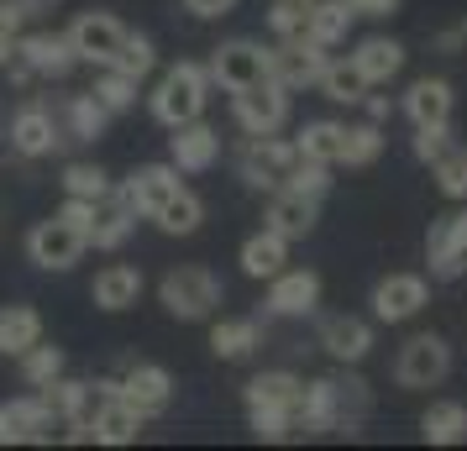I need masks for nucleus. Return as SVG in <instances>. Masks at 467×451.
Segmentation results:
<instances>
[{
	"mask_svg": "<svg viewBox=\"0 0 467 451\" xmlns=\"http://www.w3.org/2000/svg\"><path fill=\"white\" fill-rule=\"evenodd\" d=\"M320 89H326V100H337V106H362V95H368V79L358 74V64L352 58H326V68H320Z\"/></svg>",
	"mask_w": 467,
	"mask_h": 451,
	"instance_id": "c9c22d12",
	"label": "nucleus"
},
{
	"mask_svg": "<svg viewBox=\"0 0 467 451\" xmlns=\"http://www.w3.org/2000/svg\"><path fill=\"white\" fill-rule=\"evenodd\" d=\"M295 137H278V131H268V137H247L242 142V152H236V169H242V179L253 184V190H284V173L295 169Z\"/></svg>",
	"mask_w": 467,
	"mask_h": 451,
	"instance_id": "39448f33",
	"label": "nucleus"
},
{
	"mask_svg": "<svg viewBox=\"0 0 467 451\" xmlns=\"http://www.w3.org/2000/svg\"><path fill=\"white\" fill-rule=\"evenodd\" d=\"M158 300L169 304V315H179V321H211L215 304H221V279H215L211 268L190 262V268H173V273H163V283H158Z\"/></svg>",
	"mask_w": 467,
	"mask_h": 451,
	"instance_id": "20e7f679",
	"label": "nucleus"
},
{
	"mask_svg": "<svg viewBox=\"0 0 467 451\" xmlns=\"http://www.w3.org/2000/svg\"><path fill=\"white\" fill-rule=\"evenodd\" d=\"M289 262V237H278V231H257V237L242 241V273L247 279H274L278 268Z\"/></svg>",
	"mask_w": 467,
	"mask_h": 451,
	"instance_id": "c85d7f7f",
	"label": "nucleus"
},
{
	"mask_svg": "<svg viewBox=\"0 0 467 451\" xmlns=\"http://www.w3.org/2000/svg\"><path fill=\"white\" fill-rule=\"evenodd\" d=\"M368 409V384L362 378H310L305 394H299L295 409V430L299 436H331V430H347L358 436V420Z\"/></svg>",
	"mask_w": 467,
	"mask_h": 451,
	"instance_id": "f257e3e1",
	"label": "nucleus"
},
{
	"mask_svg": "<svg viewBox=\"0 0 467 451\" xmlns=\"http://www.w3.org/2000/svg\"><path fill=\"white\" fill-rule=\"evenodd\" d=\"M64 148V127L47 106H22L11 116V152L16 158H47Z\"/></svg>",
	"mask_w": 467,
	"mask_h": 451,
	"instance_id": "2eb2a0df",
	"label": "nucleus"
},
{
	"mask_svg": "<svg viewBox=\"0 0 467 451\" xmlns=\"http://www.w3.org/2000/svg\"><path fill=\"white\" fill-rule=\"evenodd\" d=\"M451 373V346L436 336V331H420L400 346L394 357V384L400 388H436Z\"/></svg>",
	"mask_w": 467,
	"mask_h": 451,
	"instance_id": "0eeeda50",
	"label": "nucleus"
},
{
	"mask_svg": "<svg viewBox=\"0 0 467 451\" xmlns=\"http://www.w3.org/2000/svg\"><path fill=\"white\" fill-rule=\"evenodd\" d=\"M352 64H358V74L368 79V89L389 85V79L404 68V43H394V37H368V43H358Z\"/></svg>",
	"mask_w": 467,
	"mask_h": 451,
	"instance_id": "393cba45",
	"label": "nucleus"
},
{
	"mask_svg": "<svg viewBox=\"0 0 467 451\" xmlns=\"http://www.w3.org/2000/svg\"><path fill=\"white\" fill-rule=\"evenodd\" d=\"M379 152H383L379 121H358V127L341 131V163H347V169H368V163H379Z\"/></svg>",
	"mask_w": 467,
	"mask_h": 451,
	"instance_id": "e433bc0d",
	"label": "nucleus"
},
{
	"mask_svg": "<svg viewBox=\"0 0 467 451\" xmlns=\"http://www.w3.org/2000/svg\"><path fill=\"white\" fill-rule=\"evenodd\" d=\"M310 5H316V0H274V5H268V26H274V37H299L305 22H310Z\"/></svg>",
	"mask_w": 467,
	"mask_h": 451,
	"instance_id": "c03bdc74",
	"label": "nucleus"
},
{
	"mask_svg": "<svg viewBox=\"0 0 467 451\" xmlns=\"http://www.w3.org/2000/svg\"><path fill=\"white\" fill-rule=\"evenodd\" d=\"M137 436H142V415L121 394H110L106 405H100V415H95V441L100 446H131Z\"/></svg>",
	"mask_w": 467,
	"mask_h": 451,
	"instance_id": "bb28decb",
	"label": "nucleus"
},
{
	"mask_svg": "<svg viewBox=\"0 0 467 451\" xmlns=\"http://www.w3.org/2000/svg\"><path fill=\"white\" fill-rule=\"evenodd\" d=\"M152 64H158V53H152V43L148 37H137V32H127V43H121V53H116V64H106V68H121V74H131L137 85L152 74Z\"/></svg>",
	"mask_w": 467,
	"mask_h": 451,
	"instance_id": "37998d69",
	"label": "nucleus"
},
{
	"mask_svg": "<svg viewBox=\"0 0 467 451\" xmlns=\"http://www.w3.org/2000/svg\"><path fill=\"white\" fill-rule=\"evenodd\" d=\"M347 5H352V16H368V22H383L400 11V0H347Z\"/></svg>",
	"mask_w": 467,
	"mask_h": 451,
	"instance_id": "de8ad7c7",
	"label": "nucleus"
},
{
	"mask_svg": "<svg viewBox=\"0 0 467 451\" xmlns=\"http://www.w3.org/2000/svg\"><path fill=\"white\" fill-rule=\"evenodd\" d=\"M68 43H74V58L79 64H116V53L127 43V26L116 22L110 11H85V16H74L68 26Z\"/></svg>",
	"mask_w": 467,
	"mask_h": 451,
	"instance_id": "9b49d317",
	"label": "nucleus"
},
{
	"mask_svg": "<svg viewBox=\"0 0 467 451\" xmlns=\"http://www.w3.org/2000/svg\"><path fill=\"white\" fill-rule=\"evenodd\" d=\"M205 74H211V85H221L226 95H236V89H247V85H263V79H274V74H268V47L253 43V37H232V43H221L211 53Z\"/></svg>",
	"mask_w": 467,
	"mask_h": 451,
	"instance_id": "423d86ee",
	"label": "nucleus"
},
{
	"mask_svg": "<svg viewBox=\"0 0 467 451\" xmlns=\"http://www.w3.org/2000/svg\"><path fill=\"white\" fill-rule=\"evenodd\" d=\"M16 58L32 68V79H64L79 64L68 32H26V37H16Z\"/></svg>",
	"mask_w": 467,
	"mask_h": 451,
	"instance_id": "f3484780",
	"label": "nucleus"
},
{
	"mask_svg": "<svg viewBox=\"0 0 467 451\" xmlns=\"http://www.w3.org/2000/svg\"><path fill=\"white\" fill-rule=\"evenodd\" d=\"M341 121H305V127L295 131V148L299 158H316V163H331L337 169L341 163Z\"/></svg>",
	"mask_w": 467,
	"mask_h": 451,
	"instance_id": "f704fd0d",
	"label": "nucleus"
},
{
	"mask_svg": "<svg viewBox=\"0 0 467 451\" xmlns=\"http://www.w3.org/2000/svg\"><path fill=\"white\" fill-rule=\"evenodd\" d=\"M205 100H211V74H205V64H173L163 79H158V89H152V116L163 121V127H184V121H194V116H205Z\"/></svg>",
	"mask_w": 467,
	"mask_h": 451,
	"instance_id": "7ed1b4c3",
	"label": "nucleus"
},
{
	"mask_svg": "<svg viewBox=\"0 0 467 451\" xmlns=\"http://www.w3.org/2000/svg\"><path fill=\"white\" fill-rule=\"evenodd\" d=\"M85 231H74L68 220H43V226H32L26 231V258L37 262V268H47V273H68L74 262L85 258Z\"/></svg>",
	"mask_w": 467,
	"mask_h": 451,
	"instance_id": "9d476101",
	"label": "nucleus"
},
{
	"mask_svg": "<svg viewBox=\"0 0 467 451\" xmlns=\"http://www.w3.org/2000/svg\"><path fill=\"white\" fill-rule=\"evenodd\" d=\"M148 220H158V231H169V237H194V231H200V220H205V205H200V194H194V190L179 184V190H173L169 200L148 215Z\"/></svg>",
	"mask_w": 467,
	"mask_h": 451,
	"instance_id": "cd10ccee",
	"label": "nucleus"
},
{
	"mask_svg": "<svg viewBox=\"0 0 467 451\" xmlns=\"http://www.w3.org/2000/svg\"><path fill=\"white\" fill-rule=\"evenodd\" d=\"M58 420V409L47 399V388H32L22 399L0 405V446H22V441H47V430Z\"/></svg>",
	"mask_w": 467,
	"mask_h": 451,
	"instance_id": "1a4fd4ad",
	"label": "nucleus"
},
{
	"mask_svg": "<svg viewBox=\"0 0 467 451\" xmlns=\"http://www.w3.org/2000/svg\"><path fill=\"white\" fill-rule=\"evenodd\" d=\"M320 304V273L310 268H278L268 279V310L274 315H310Z\"/></svg>",
	"mask_w": 467,
	"mask_h": 451,
	"instance_id": "6ab92c4d",
	"label": "nucleus"
},
{
	"mask_svg": "<svg viewBox=\"0 0 467 451\" xmlns=\"http://www.w3.org/2000/svg\"><path fill=\"white\" fill-rule=\"evenodd\" d=\"M467 43V22L446 26V32H436V53H457V47Z\"/></svg>",
	"mask_w": 467,
	"mask_h": 451,
	"instance_id": "3c124183",
	"label": "nucleus"
},
{
	"mask_svg": "<svg viewBox=\"0 0 467 451\" xmlns=\"http://www.w3.org/2000/svg\"><path fill=\"white\" fill-rule=\"evenodd\" d=\"M58 220H68L74 231H89V220H95V200H74V194H68L64 210H58ZM85 241H89V237H85Z\"/></svg>",
	"mask_w": 467,
	"mask_h": 451,
	"instance_id": "49530a36",
	"label": "nucleus"
},
{
	"mask_svg": "<svg viewBox=\"0 0 467 451\" xmlns=\"http://www.w3.org/2000/svg\"><path fill=\"white\" fill-rule=\"evenodd\" d=\"M320 346L337 363H362L373 352V325L358 321V315H331V321H320Z\"/></svg>",
	"mask_w": 467,
	"mask_h": 451,
	"instance_id": "4be33fe9",
	"label": "nucleus"
},
{
	"mask_svg": "<svg viewBox=\"0 0 467 451\" xmlns=\"http://www.w3.org/2000/svg\"><path fill=\"white\" fill-rule=\"evenodd\" d=\"M37 5H47V0H22V11H26V16H32V11H37Z\"/></svg>",
	"mask_w": 467,
	"mask_h": 451,
	"instance_id": "5fc2aeb1",
	"label": "nucleus"
},
{
	"mask_svg": "<svg viewBox=\"0 0 467 451\" xmlns=\"http://www.w3.org/2000/svg\"><path fill=\"white\" fill-rule=\"evenodd\" d=\"M173 190H179V169H173V163H148V169H137L127 184H121V194L131 200L137 215H152Z\"/></svg>",
	"mask_w": 467,
	"mask_h": 451,
	"instance_id": "5701e85b",
	"label": "nucleus"
},
{
	"mask_svg": "<svg viewBox=\"0 0 467 451\" xmlns=\"http://www.w3.org/2000/svg\"><path fill=\"white\" fill-rule=\"evenodd\" d=\"M26 22V11H22V0H0V37H16Z\"/></svg>",
	"mask_w": 467,
	"mask_h": 451,
	"instance_id": "09e8293b",
	"label": "nucleus"
},
{
	"mask_svg": "<svg viewBox=\"0 0 467 451\" xmlns=\"http://www.w3.org/2000/svg\"><path fill=\"white\" fill-rule=\"evenodd\" d=\"M169 158H173V169L179 173H205L215 158H221V131L205 127V121L194 116V121H184V127H173Z\"/></svg>",
	"mask_w": 467,
	"mask_h": 451,
	"instance_id": "a211bd4d",
	"label": "nucleus"
},
{
	"mask_svg": "<svg viewBox=\"0 0 467 451\" xmlns=\"http://www.w3.org/2000/svg\"><path fill=\"white\" fill-rule=\"evenodd\" d=\"M347 26H352V5L347 0H316L310 22H305V37L320 47H337V43H347Z\"/></svg>",
	"mask_w": 467,
	"mask_h": 451,
	"instance_id": "2f4dec72",
	"label": "nucleus"
},
{
	"mask_svg": "<svg viewBox=\"0 0 467 451\" xmlns=\"http://www.w3.org/2000/svg\"><path fill=\"white\" fill-rule=\"evenodd\" d=\"M184 5H190L194 16H205V22H211V16H226V11H236V0H184Z\"/></svg>",
	"mask_w": 467,
	"mask_h": 451,
	"instance_id": "8fccbe9b",
	"label": "nucleus"
},
{
	"mask_svg": "<svg viewBox=\"0 0 467 451\" xmlns=\"http://www.w3.org/2000/svg\"><path fill=\"white\" fill-rule=\"evenodd\" d=\"M32 342H43V315L32 304H5L0 310V352L22 357Z\"/></svg>",
	"mask_w": 467,
	"mask_h": 451,
	"instance_id": "7c9ffc66",
	"label": "nucleus"
},
{
	"mask_svg": "<svg viewBox=\"0 0 467 451\" xmlns=\"http://www.w3.org/2000/svg\"><path fill=\"white\" fill-rule=\"evenodd\" d=\"M362 106H368V121H383L389 116V100H379V95H362Z\"/></svg>",
	"mask_w": 467,
	"mask_h": 451,
	"instance_id": "603ef678",
	"label": "nucleus"
},
{
	"mask_svg": "<svg viewBox=\"0 0 467 451\" xmlns=\"http://www.w3.org/2000/svg\"><path fill=\"white\" fill-rule=\"evenodd\" d=\"M431 169H436V190H441L446 200H467V152L457 148V142H451Z\"/></svg>",
	"mask_w": 467,
	"mask_h": 451,
	"instance_id": "58836bf2",
	"label": "nucleus"
},
{
	"mask_svg": "<svg viewBox=\"0 0 467 451\" xmlns=\"http://www.w3.org/2000/svg\"><path fill=\"white\" fill-rule=\"evenodd\" d=\"M320 68H326V47L310 43L305 32H299V37H278V47H268V74H274L284 89L316 85Z\"/></svg>",
	"mask_w": 467,
	"mask_h": 451,
	"instance_id": "ddd939ff",
	"label": "nucleus"
},
{
	"mask_svg": "<svg viewBox=\"0 0 467 451\" xmlns=\"http://www.w3.org/2000/svg\"><path fill=\"white\" fill-rule=\"evenodd\" d=\"M446 148H451V121H441V127H415V158L420 163H436Z\"/></svg>",
	"mask_w": 467,
	"mask_h": 451,
	"instance_id": "a18cd8bd",
	"label": "nucleus"
},
{
	"mask_svg": "<svg viewBox=\"0 0 467 451\" xmlns=\"http://www.w3.org/2000/svg\"><path fill=\"white\" fill-rule=\"evenodd\" d=\"M95 100L116 116V110H131L137 106V79L131 74H121V68H106L100 79H95Z\"/></svg>",
	"mask_w": 467,
	"mask_h": 451,
	"instance_id": "a19ab883",
	"label": "nucleus"
},
{
	"mask_svg": "<svg viewBox=\"0 0 467 451\" xmlns=\"http://www.w3.org/2000/svg\"><path fill=\"white\" fill-rule=\"evenodd\" d=\"M320 220V200H310V194H295V190H274V200H268V210H263V226L268 231H278V237H310Z\"/></svg>",
	"mask_w": 467,
	"mask_h": 451,
	"instance_id": "aec40b11",
	"label": "nucleus"
},
{
	"mask_svg": "<svg viewBox=\"0 0 467 451\" xmlns=\"http://www.w3.org/2000/svg\"><path fill=\"white\" fill-rule=\"evenodd\" d=\"M116 394L127 399L142 420H152V415H163L173 399V378H169V367H158V363H131L121 378H116Z\"/></svg>",
	"mask_w": 467,
	"mask_h": 451,
	"instance_id": "4468645a",
	"label": "nucleus"
},
{
	"mask_svg": "<svg viewBox=\"0 0 467 451\" xmlns=\"http://www.w3.org/2000/svg\"><path fill=\"white\" fill-rule=\"evenodd\" d=\"M425 262H431V279H462L467 273V210H451L431 226L425 237Z\"/></svg>",
	"mask_w": 467,
	"mask_h": 451,
	"instance_id": "f8f14e48",
	"label": "nucleus"
},
{
	"mask_svg": "<svg viewBox=\"0 0 467 451\" xmlns=\"http://www.w3.org/2000/svg\"><path fill=\"white\" fill-rule=\"evenodd\" d=\"M257 346H263V325L257 321H215V331H211V352L215 357L236 363V357H253Z\"/></svg>",
	"mask_w": 467,
	"mask_h": 451,
	"instance_id": "72a5a7b5",
	"label": "nucleus"
},
{
	"mask_svg": "<svg viewBox=\"0 0 467 451\" xmlns=\"http://www.w3.org/2000/svg\"><path fill=\"white\" fill-rule=\"evenodd\" d=\"M53 378H64V352H58V346L32 342L22 352V384L26 388H47Z\"/></svg>",
	"mask_w": 467,
	"mask_h": 451,
	"instance_id": "4c0bfd02",
	"label": "nucleus"
},
{
	"mask_svg": "<svg viewBox=\"0 0 467 451\" xmlns=\"http://www.w3.org/2000/svg\"><path fill=\"white\" fill-rule=\"evenodd\" d=\"M232 116L236 127L247 131V137H268L289 121V89L278 85V79H263V85H247L232 95Z\"/></svg>",
	"mask_w": 467,
	"mask_h": 451,
	"instance_id": "6e6552de",
	"label": "nucleus"
},
{
	"mask_svg": "<svg viewBox=\"0 0 467 451\" xmlns=\"http://www.w3.org/2000/svg\"><path fill=\"white\" fill-rule=\"evenodd\" d=\"M131 226H137V210H131V200L121 190H110L106 200H95V220H89V247H100V252H116L121 241L131 237Z\"/></svg>",
	"mask_w": 467,
	"mask_h": 451,
	"instance_id": "412c9836",
	"label": "nucleus"
},
{
	"mask_svg": "<svg viewBox=\"0 0 467 451\" xmlns=\"http://www.w3.org/2000/svg\"><path fill=\"white\" fill-rule=\"evenodd\" d=\"M11 53H16V37H0V68L11 64Z\"/></svg>",
	"mask_w": 467,
	"mask_h": 451,
	"instance_id": "864d4df0",
	"label": "nucleus"
},
{
	"mask_svg": "<svg viewBox=\"0 0 467 451\" xmlns=\"http://www.w3.org/2000/svg\"><path fill=\"white\" fill-rule=\"evenodd\" d=\"M116 190L106 179V169H95V163H68L64 169V194H74V200H106V194Z\"/></svg>",
	"mask_w": 467,
	"mask_h": 451,
	"instance_id": "ea45409f",
	"label": "nucleus"
},
{
	"mask_svg": "<svg viewBox=\"0 0 467 451\" xmlns=\"http://www.w3.org/2000/svg\"><path fill=\"white\" fill-rule=\"evenodd\" d=\"M284 190L320 200V194L331 190V163H316V158H295V169L284 173Z\"/></svg>",
	"mask_w": 467,
	"mask_h": 451,
	"instance_id": "79ce46f5",
	"label": "nucleus"
},
{
	"mask_svg": "<svg viewBox=\"0 0 467 451\" xmlns=\"http://www.w3.org/2000/svg\"><path fill=\"white\" fill-rule=\"evenodd\" d=\"M137 294H142V273L137 268H127V262H110L106 273H95V289H89V300L100 304V310H131L137 304Z\"/></svg>",
	"mask_w": 467,
	"mask_h": 451,
	"instance_id": "a878e982",
	"label": "nucleus"
},
{
	"mask_svg": "<svg viewBox=\"0 0 467 451\" xmlns=\"http://www.w3.org/2000/svg\"><path fill=\"white\" fill-rule=\"evenodd\" d=\"M299 384L295 373H257L247 384V420H253V436L257 441H289L295 436V409H299Z\"/></svg>",
	"mask_w": 467,
	"mask_h": 451,
	"instance_id": "f03ea898",
	"label": "nucleus"
},
{
	"mask_svg": "<svg viewBox=\"0 0 467 451\" xmlns=\"http://www.w3.org/2000/svg\"><path fill=\"white\" fill-rule=\"evenodd\" d=\"M451 85L446 79H415L410 85V95H404V116L415 121V127H441V121H451Z\"/></svg>",
	"mask_w": 467,
	"mask_h": 451,
	"instance_id": "b1692460",
	"label": "nucleus"
},
{
	"mask_svg": "<svg viewBox=\"0 0 467 451\" xmlns=\"http://www.w3.org/2000/svg\"><path fill=\"white\" fill-rule=\"evenodd\" d=\"M420 436L431 441V446H462L467 441V405H457V399L431 405L420 415Z\"/></svg>",
	"mask_w": 467,
	"mask_h": 451,
	"instance_id": "c756f323",
	"label": "nucleus"
},
{
	"mask_svg": "<svg viewBox=\"0 0 467 451\" xmlns=\"http://www.w3.org/2000/svg\"><path fill=\"white\" fill-rule=\"evenodd\" d=\"M106 121H110V110L95 100V89H85V95H68V100H64V127H68V137H74V142H95V137L106 131Z\"/></svg>",
	"mask_w": 467,
	"mask_h": 451,
	"instance_id": "473e14b6",
	"label": "nucleus"
},
{
	"mask_svg": "<svg viewBox=\"0 0 467 451\" xmlns=\"http://www.w3.org/2000/svg\"><path fill=\"white\" fill-rule=\"evenodd\" d=\"M425 304H431V283L420 273H389V279L373 289V315L383 325H400L410 315H420Z\"/></svg>",
	"mask_w": 467,
	"mask_h": 451,
	"instance_id": "dca6fc26",
	"label": "nucleus"
}]
</instances>
